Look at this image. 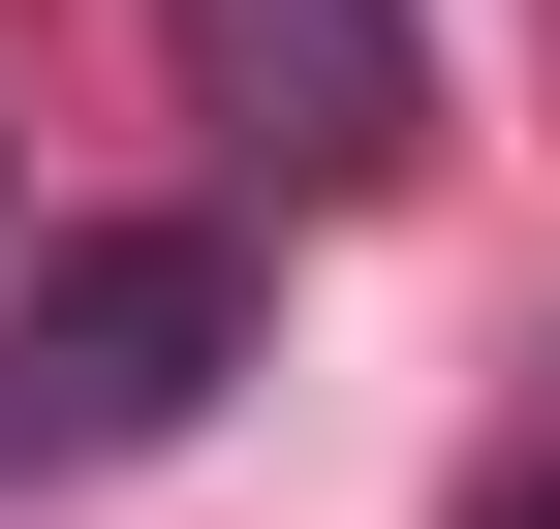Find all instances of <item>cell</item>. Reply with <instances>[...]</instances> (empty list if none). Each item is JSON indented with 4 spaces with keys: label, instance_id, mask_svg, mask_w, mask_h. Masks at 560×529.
I'll return each mask as SVG.
<instances>
[{
    "label": "cell",
    "instance_id": "6da1fadb",
    "mask_svg": "<svg viewBox=\"0 0 560 529\" xmlns=\"http://www.w3.org/2000/svg\"><path fill=\"white\" fill-rule=\"evenodd\" d=\"M219 374H249V249L219 219H94V249H32V311H0V468H156Z\"/></svg>",
    "mask_w": 560,
    "mask_h": 529
},
{
    "label": "cell",
    "instance_id": "7a4b0ae2",
    "mask_svg": "<svg viewBox=\"0 0 560 529\" xmlns=\"http://www.w3.org/2000/svg\"><path fill=\"white\" fill-rule=\"evenodd\" d=\"M156 62H187V125L280 187H405L436 156V32L405 0H156Z\"/></svg>",
    "mask_w": 560,
    "mask_h": 529
},
{
    "label": "cell",
    "instance_id": "3957f363",
    "mask_svg": "<svg viewBox=\"0 0 560 529\" xmlns=\"http://www.w3.org/2000/svg\"><path fill=\"white\" fill-rule=\"evenodd\" d=\"M499 529H560V498H499Z\"/></svg>",
    "mask_w": 560,
    "mask_h": 529
}]
</instances>
